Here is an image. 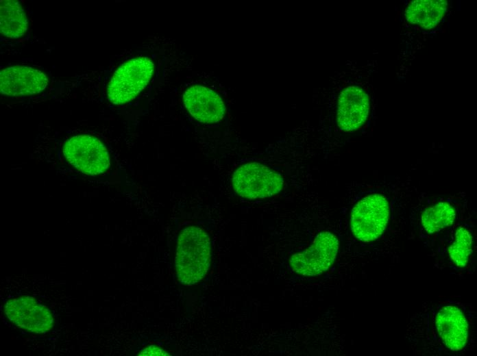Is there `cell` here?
Returning <instances> with one entry per match:
<instances>
[{
  "mask_svg": "<svg viewBox=\"0 0 477 356\" xmlns=\"http://www.w3.org/2000/svg\"><path fill=\"white\" fill-rule=\"evenodd\" d=\"M234 191L248 199H260L280 193L284 179L281 174L260 162H249L239 166L233 173Z\"/></svg>",
  "mask_w": 477,
  "mask_h": 356,
  "instance_id": "cell-7",
  "label": "cell"
},
{
  "mask_svg": "<svg viewBox=\"0 0 477 356\" xmlns=\"http://www.w3.org/2000/svg\"><path fill=\"white\" fill-rule=\"evenodd\" d=\"M211 246L208 233L191 225L184 228L178 238L175 268L178 280L193 285L207 274L210 264Z\"/></svg>",
  "mask_w": 477,
  "mask_h": 356,
  "instance_id": "cell-5",
  "label": "cell"
},
{
  "mask_svg": "<svg viewBox=\"0 0 477 356\" xmlns=\"http://www.w3.org/2000/svg\"><path fill=\"white\" fill-rule=\"evenodd\" d=\"M434 266L456 277L472 275L476 265V233L474 210L443 233L429 249Z\"/></svg>",
  "mask_w": 477,
  "mask_h": 356,
  "instance_id": "cell-3",
  "label": "cell"
},
{
  "mask_svg": "<svg viewBox=\"0 0 477 356\" xmlns=\"http://www.w3.org/2000/svg\"><path fill=\"white\" fill-rule=\"evenodd\" d=\"M369 112V99L363 88L349 86L339 95L337 123L345 132L354 131L366 122Z\"/></svg>",
  "mask_w": 477,
  "mask_h": 356,
  "instance_id": "cell-13",
  "label": "cell"
},
{
  "mask_svg": "<svg viewBox=\"0 0 477 356\" xmlns=\"http://www.w3.org/2000/svg\"><path fill=\"white\" fill-rule=\"evenodd\" d=\"M155 64L147 56L131 58L114 72L107 86L108 101L120 105L133 100L149 84Z\"/></svg>",
  "mask_w": 477,
  "mask_h": 356,
  "instance_id": "cell-6",
  "label": "cell"
},
{
  "mask_svg": "<svg viewBox=\"0 0 477 356\" xmlns=\"http://www.w3.org/2000/svg\"><path fill=\"white\" fill-rule=\"evenodd\" d=\"M469 209L468 199L463 192L426 196L419 200L411 211V227L429 250L439 237Z\"/></svg>",
  "mask_w": 477,
  "mask_h": 356,
  "instance_id": "cell-4",
  "label": "cell"
},
{
  "mask_svg": "<svg viewBox=\"0 0 477 356\" xmlns=\"http://www.w3.org/2000/svg\"><path fill=\"white\" fill-rule=\"evenodd\" d=\"M398 194L391 189H372L360 197L350 213V228L353 236L367 244L379 245V250L392 238L398 227Z\"/></svg>",
  "mask_w": 477,
  "mask_h": 356,
  "instance_id": "cell-2",
  "label": "cell"
},
{
  "mask_svg": "<svg viewBox=\"0 0 477 356\" xmlns=\"http://www.w3.org/2000/svg\"><path fill=\"white\" fill-rule=\"evenodd\" d=\"M339 240L333 232H319L311 244L293 254L289 264L295 273L304 277H317L327 272L334 264L339 250Z\"/></svg>",
  "mask_w": 477,
  "mask_h": 356,
  "instance_id": "cell-8",
  "label": "cell"
},
{
  "mask_svg": "<svg viewBox=\"0 0 477 356\" xmlns=\"http://www.w3.org/2000/svg\"><path fill=\"white\" fill-rule=\"evenodd\" d=\"M49 83L47 74L27 66H12L1 71L0 91L3 95L23 97L44 91Z\"/></svg>",
  "mask_w": 477,
  "mask_h": 356,
  "instance_id": "cell-11",
  "label": "cell"
},
{
  "mask_svg": "<svg viewBox=\"0 0 477 356\" xmlns=\"http://www.w3.org/2000/svg\"><path fill=\"white\" fill-rule=\"evenodd\" d=\"M63 153L72 166L86 175L101 174L110 164L106 147L90 135H75L67 139L63 146Z\"/></svg>",
  "mask_w": 477,
  "mask_h": 356,
  "instance_id": "cell-9",
  "label": "cell"
},
{
  "mask_svg": "<svg viewBox=\"0 0 477 356\" xmlns=\"http://www.w3.org/2000/svg\"><path fill=\"white\" fill-rule=\"evenodd\" d=\"M182 101L188 112L201 123H218L225 115L222 97L215 90L203 85L188 86L182 94Z\"/></svg>",
  "mask_w": 477,
  "mask_h": 356,
  "instance_id": "cell-12",
  "label": "cell"
},
{
  "mask_svg": "<svg viewBox=\"0 0 477 356\" xmlns=\"http://www.w3.org/2000/svg\"><path fill=\"white\" fill-rule=\"evenodd\" d=\"M1 34L11 39L20 38L28 29L27 14L19 1H1L0 6Z\"/></svg>",
  "mask_w": 477,
  "mask_h": 356,
  "instance_id": "cell-15",
  "label": "cell"
},
{
  "mask_svg": "<svg viewBox=\"0 0 477 356\" xmlns=\"http://www.w3.org/2000/svg\"><path fill=\"white\" fill-rule=\"evenodd\" d=\"M138 355H168L167 352H165L163 349H162L158 346H156L154 345H151L147 348L143 349Z\"/></svg>",
  "mask_w": 477,
  "mask_h": 356,
  "instance_id": "cell-16",
  "label": "cell"
},
{
  "mask_svg": "<svg viewBox=\"0 0 477 356\" xmlns=\"http://www.w3.org/2000/svg\"><path fill=\"white\" fill-rule=\"evenodd\" d=\"M404 337L416 355H465L476 346V312L454 297L426 302L409 317Z\"/></svg>",
  "mask_w": 477,
  "mask_h": 356,
  "instance_id": "cell-1",
  "label": "cell"
},
{
  "mask_svg": "<svg viewBox=\"0 0 477 356\" xmlns=\"http://www.w3.org/2000/svg\"><path fill=\"white\" fill-rule=\"evenodd\" d=\"M5 313L17 327L33 333H45L53 326L49 309L32 297L21 296L8 301L5 305Z\"/></svg>",
  "mask_w": 477,
  "mask_h": 356,
  "instance_id": "cell-10",
  "label": "cell"
},
{
  "mask_svg": "<svg viewBox=\"0 0 477 356\" xmlns=\"http://www.w3.org/2000/svg\"><path fill=\"white\" fill-rule=\"evenodd\" d=\"M448 7L445 0H417L411 1L406 10V21L426 29L435 27L444 16Z\"/></svg>",
  "mask_w": 477,
  "mask_h": 356,
  "instance_id": "cell-14",
  "label": "cell"
}]
</instances>
